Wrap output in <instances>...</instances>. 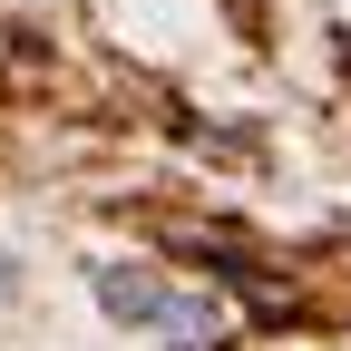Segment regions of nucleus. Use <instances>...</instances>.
I'll list each match as a JSON object with an SVG mask.
<instances>
[{
    "label": "nucleus",
    "mask_w": 351,
    "mask_h": 351,
    "mask_svg": "<svg viewBox=\"0 0 351 351\" xmlns=\"http://www.w3.org/2000/svg\"><path fill=\"white\" fill-rule=\"evenodd\" d=\"M98 313L108 322H166V283H147L137 263H98Z\"/></svg>",
    "instance_id": "obj_1"
},
{
    "label": "nucleus",
    "mask_w": 351,
    "mask_h": 351,
    "mask_svg": "<svg viewBox=\"0 0 351 351\" xmlns=\"http://www.w3.org/2000/svg\"><path fill=\"white\" fill-rule=\"evenodd\" d=\"M176 351H215V341H225V313H215V302L205 293H166V322H156Z\"/></svg>",
    "instance_id": "obj_2"
}]
</instances>
